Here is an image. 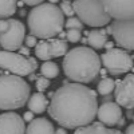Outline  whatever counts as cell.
I'll use <instances>...</instances> for the list:
<instances>
[{
  "label": "cell",
  "mask_w": 134,
  "mask_h": 134,
  "mask_svg": "<svg viewBox=\"0 0 134 134\" xmlns=\"http://www.w3.org/2000/svg\"><path fill=\"white\" fill-rule=\"evenodd\" d=\"M98 100L94 90L81 83H66L51 97L48 114L64 129H78L91 124Z\"/></svg>",
  "instance_id": "6da1fadb"
},
{
  "label": "cell",
  "mask_w": 134,
  "mask_h": 134,
  "mask_svg": "<svg viewBox=\"0 0 134 134\" xmlns=\"http://www.w3.org/2000/svg\"><path fill=\"white\" fill-rule=\"evenodd\" d=\"M63 71L75 83H90L99 75L100 59L93 48L75 47L66 52Z\"/></svg>",
  "instance_id": "7a4b0ae2"
},
{
  "label": "cell",
  "mask_w": 134,
  "mask_h": 134,
  "mask_svg": "<svg viewBox=\"0 0 134 134\" xmlns=\"http://www.w3.org/2000/svg\"><path fill=\"white\" fill-rule=\"evenodd\" d=\"M28 30L32 36L50 39L63 30L64 16L59 7L51 3H42L34 7L27 16Z\"/></svg>",
  "instance_id": "3957f363"
},
{
  "label": "cell",
  "mask_w": 134,
  "mask_h": 134,
  "mask_svg": "<svg viewBox=\"0 0 134 134\" xmlns=\"http://www.w3.org/2000/svg\"><path fill=\"white\" fill-rule=\"evenodd\" d=\"M30 85L19 75H0V110L23 107L30 98Z\"/></svg>",
  "instance_id": "277c9868"
},
{
  "label": "cell",
  "mask_w": 134,
  "mask_h": 134,
  "mask_svg": "<svg viewBox=\"0 0 134 134\" xmlns=\"http://www.w3.org/2000/svg\"><path fill=\"white\" fill-rule=\"evenodd\" d=\"M71 5L74 14L78 15V19L90 27L106 26L111 19L99 0H74Z\"/></svg>",
  "instance_id": "5b68a950"
},
{
  "label": "cell",
  "mask_w": 134,
  "mask_h": 134,
  "mask_svg": "<svg viewBox=\"0 0 134 134\" xmlns=\"http://www.w3.org/2000/svg\"><path fill=\"white\" fill-rule=\"evenodd\" d=\"M26 36L24 24L16 19H0V46L7 51H16L21 47Z\"/></svg>",
  "instance_id": "8992f818"
},
{
  "label": "cell",
  "mask_w": 134,
  "mask_h": 134,
  "mask_svg": "<svg viewBox=\"0 0 134 134\" xmlns=\"http://www.w3.org/2000/svg\"><path fill=\"white\" fill-rule=\"evenodd\" d=\"M0 69L11 71L19 76H24L38 69V62L35 58L23 57L14 51L0 50Z\"/></svg>",
  "instance_id": "52a82bcc"
},
{
  "label": "cell",
  "mask_w": 134,
  "mask_h": 134,
  "mask_svg": "<svg viewBox=\"0 0 134 134\" xmlns=\"http://www.w3.org/2000/svg\"><path fill=\"white\" fill-rule=\"evenodd\" d=\"M99 59L100 64H103L111 75L126 74L133 69V57L124 48H110Z\"/></svg>",
  "instance_id": "ba28073f"
},
{
  "label": "cell",
  "mask_w": 134,
  "mask_h": 134,
  "mask_svg": "<svg viewBox=\"0 0 134 134\" xmlns=\"http://www.w3.org/2000/svg\"><path fill=\"white\" fill-rule=\"evenodd\" d=\"M110 34L113 35L115 43L126 51L134 48V23L133 19L114 20L110 26Z\"/></svg>",
  "instance_id": "9c48e42d"
},
{
  "label": "cell",
  "mask_w": 134,
  "mask_h": 134,
  "mask_svg": "<svg viewBox=\"0 0 134 134\" xmlns=\"http://www.w3.org/2000/svg\"><path fill=\"white\" fill-rule=\"evenodd\" d=\"M67 50H69V46H67V42L63 39H42L35 46V55L38 59L46 62L52 58L63 57V55H66Z\"/></svg>",
  "instance_id": "30bf717a"
},
{
  "label": "cell",
  "mask_w": 134,
  "mask_h": 134,
  "mask_svg": "<svg viewBox=\"0 0 134 134\" xmlns=\"http://www.w3.org/2000/svg\"><path fill=\"white\" fill-rule=\"evenodd\" d=\"M106 14L115 20L133 19L134 0H99Z\"/></svg>",
  "instance_id": "8fae6325"
},
{
  "label": "cell",
  "mask_w": 134,
  "mask_h": 134,
  "mask_svg": "<svg viewBox=\"0 0 134 134\" xmlns=\"http://www.w3.org/2000/svg\"><path fill=\"white\" fill-rule=\"evenodd\" d=\"M115 103L125 109H133L134 106V76L127 74L122 81L115 82Z\"/></svg>",
  "instance_id": "7c38bea8"
},
{
  "label": "cell",
  "mask_w": 134,
  "mask_h": 134,
  "mask_svg": "<svg viewBox=\"0 0 134 134\" xmlns=\"http://www.w3.org/2000/svg\"><path fill=\"white\" fill-rule=\"evenodd\" d=\"M99 122L105 126H117L119 119L122 118V110L115 102H103L97 109V115Z\"/></svg>",
  "instance_id": "4fadbf2b"
},
{
  "label": "cell",
  "mask_w": 134,
  "mask_h": 134,
  "mask_svg": "<svg viewBox=\"0 0 134 134\" xmlns=\"http://www.w3.org/2000/svg\"><path fill=\"white\" fill-rule=\"evenodd\" d=\"M26 125L24 121L16 113L0 114V134H24Z\"/></svg>",
  "instance_id": "5bb4252c"
},
{
  "label": "cell",
  "mask_w": 134,
  "mask_h": 134,
  "mask_svg": "<svg viewBox=\"0 0 134 134\" xmlns=\"http://www.w3.org/2000/svg\"><path fill=\"white\" fill-rule=\"evenodd\" d=\"M24 134H55V130L47 118H35L26 127Z\"/></svg>",
  "instance_id": "9a60e30c"
},
{
  "label": "cell",
  "mask_w": 134,
  "mask_h": 134,
  "mask_svg": "<svg viewBox=\"0 0 134 134\" xmlns=\"http://www.w3.org/2000/svg\"><path fill=\"white\" fill-rule=\"evenodd\" d=\"M75 134H124L118 129H111L100 122H95V124H88L86 126L78 127L75 130Z\"/></svg>",
  "instance_id": "2e32d148"
},
{
  "label": "cell",
  "mask_w": 134,
  "mask_h": 134,
  "mask_svg": "<svg viewBox=\"0 0 134 134\" xmlns=\"http://www.w3.org/2000/svg\"><path fill=\"white\" fill-rule=\"evenodd\" d=\"M27 105H28L30 111H32L34 114H40L47 109L48 100H47V97L43 95L42 93H35L28 98Z\"/></svg>",
  "instance_id": "e0dca14e"
},
{
  "label": "cell",
  "mask_w": 134,
  "mask_h": 134,
  "mask_svg": "<svg viewBox=\"0 0 134 134\" xmlns=\"http://www.w3.org/2000/svg\"><path fill=\"white\" fill-rule=\"evenodd\" d=\"M87 44H90L93 48L100 50L103 48L105 43L107 42V34L105 30H91L90 32H87Z\"/></svg>",
  "instance_id": "ac0fdd59"
},
{
  "label": "cell",
  "mask_w": 134,
  "mask_h": 134,
  "mask_svg": "<svg viewBox=\"0 0 134 134\" xmlns=\"http://www.w3.org/2000/svg\"><path fill=\"white\" fill-rule=\"evenodd\" d=\"M18 0H0V19H7L16 12Z\"/></svg>",
  "instance_id": "d6986e66"
},
{
  "label": "cell",
  "mask_w": 134,
  "mask_h": 134,
  "mask_svg": "<svg viewBox=\"0 0 134 134\" xmlns=\"http://www.w3.org/2000/svg\"><path fill=\"white\" fill-rule=\"evenodd\" d=\"M40 72L42 76L47 78V79H52V78H57L59 75V66L51 60H46L40 67Z\"/></svg>",
  "instance_id": "ffe728a7"
},
{
  "label": "cell",
  "mask_w": 134,
  "mask_h": 134,
  "mask_svg": "<svg viewBox=\"0 0 134 134\" xmlns=\"http://www.w3.org/2000/svg\"><path fill=\"white\" fill-rule=\"evenodd\" d=\"M114 87H115L114 79H111V78H103L98 83V93L100 95H109L114 91Z\"/></svg>",
  "instance_id": "44dd1931"
},
{
  "label": "cell",
  "mask_w": 134,
  "mask_h": 134,
  "mask_svg": "<svg viewBox=\"0 0 134 134\" xmlns=\"http://www.w3.org/2000/svg\"><path fill=\"white\" fill-rule=\"evenodd\" d=\"M66 28L67 30H79V31H82V28H83V23L78 19V18H74V16H71V18H69L67 19V21H66Z\"/></svg>",
  "instance_id": "7402d4cb"
},
{
  "label": "cell",
  "mask_w": 134,
  "mask_h": 134,
  "mask_svg": "<svg viewBox=\"0 0 134 134\" xmlns=\"http://www.w3.org/2000/svg\"><path fill=\"white\" fill-rule=\"evenodd\" d=\"M82 38V32L79 30H67L66 32V39L71 42V43H76V42H79Z\"/></svg>",
  "instance_id": "603a6c76"
},
{
  "label": "cell",
  "mask_w": 134,
  "mask_h": 134,
  "mask_svg": "<svg viewBox=\"0 0 134 134\" xmlns=\"http://www.w3.org/2000/svg\"><path fill=\"white\" fill-rule=\"evenodd\" d=\"M48 87H50V79H47V78H44V76L36 78V88H38L39 93L44 91Z\"/></svg>",
  "instance_id": "cb8c5ba5"
},
{
  "label": "cell",
  "mask_w": 134,
  "mask_h": 134,
  "mask_svg": "<svg viewBox=\"0 0 134 134\" xmlns=\"http://www.w3.org/2000/svg\"><path fill=\"white\" fill-rule=\"evenodd\" d=\"M60 11L66 16H70V18L74 16V9H72V5L70 3V0H66V2H63L60 4Z\"/></svg>",
  "instance_id": "d4e9b609"
},
{
  "label": "cell",
  "mask_w": 134,
  "mask_h": 134,
  "mask_svg": "<svg viewBox=\"0 0 134 134\" xmlns=\"http://www.w3.org/2000/svg\"><path fill=\"white\" fill-rule=\"evenodd\" d=\"M24 42H26V47H35L36 46V38L35 36H32V35H28V36H24Z\"/></svg>",
  "instance_id": "484cf974"
},
{
  "label": "cell",
  "mask_w": 134,
  "mask_h": 134,
  "mask_svg": "<svg viewBox=\"0 0 134 134\" xmlns=\"http://www.w3.org/2000/svg\"><path fill=\"white\" fill-rule=\"evenodd\" d=\"M20 2L27 5H38V4H42L44 0H20Z\"/></svg>",
  "instance_id": "4316f807"
},
{
  "label": "cell",
  "mask_w": 134,
  "mask_h": 134,
  "mask_svg": "<svg viewBox=\"0 0 134 134\" xmlns=\"http://www.w3.org/2000/svg\"><path fill=\"white\" fill-rule=\"evenodd\" d=\"M19 54L23 55V57H28V55H30V48L26 47V46H21V47L19 48Z\"/></svg>",
  "instance_id": "83f0119b"
},
{
  "label": "cell",
  "mask_w": 134,
  "mask_h": 134,
  "mask_svg": "<svg viewBox=\"0 0 134 134\" xmlns=\"http://www.w3.org/2000/svg\"><path fill=\"white\" fill-rule=\"evenodd\" d=\"M32 119H34V113H32V111H27V113H24V115H23V121L31 122Z\"/></svg>",
  "instance_id": "f1b7e54d"
},
{
  "label": "cell",
  "mask_w": 134,
  "mask_h": 134,
  "mask_svg": "<svg viewBox=\"0 0 134 134\" xmlns=\"http://www.w3.org/2000/svg\"><path fill=\"white\" fill-rule=\"evenodd\" d=\"M125 134H134V125H129L126 129H125Z\"/></svg>",
  "instance_id": "f546056e"
},
{
  "label": "cell",
  "mask_w": 134,
  "mask_h": 134,
  "mask_svg": "<svg viewBox=\"0 0 134 134\" xmlns=\"http://www.w3.org/2000/svg\"><path fill=\"white\" fill-rule=\"evenodd\" d=\"M55 134H67V131L64 127H59L58 130H55Z\"/></svg>",
  "instance_id": "4dcf8cb0"
},
{
  "label": "cell",
  "mask_w": 134,
  "mask_h": 134,
  "mask_svg": "<svg viewBox=\"0 0 134 134\" xmlns=\"http://www.w3.org/2000/svg\"><path fill=\"white\" fill-rule=\"evenodd\" d=\"M113 46H114V44L111 43V42H109V40H107V42L105 43V46H103V47H105V48H107V50H110V48H114Z\"/></svg>",
  "instance_id": "1f68e13d"
},
{
  "label": "cell",
  "mask_w": 134,
  "mask_h": 134,
  "mask_svg": "<svg viewBox=\"0 0 134 134\" xmlns=\"http://www.w3.org/2000/svg\"><path fill=\"white\" fill-rule=\"evenodd\" d=\"M127 118L133 121V118H134V117H133V109H129V110H127Z\"/></svg>",
  "instance_id": "d6a6232c"
},
{
  "label": "cell",
  "mask_w": 134,
  "mask_h": 134,
  "mask_svg": "<svg viewBox=\"0 0 134 134\" xmlns=\"http://www.w3.org/2000/svg\"><path fill=\"white\" fill-rule=\"evenodd\" d=\"M28 78H30V81H36V75L34 74V72H31V74L28 75Z\"/></svg>",
  "instance_id": "836d02e7"
},
{
  "label": "cell",
  "mask_w": 134,
  "mask_h": 134,
  "mask_svg": "<svg viewBox=\"0 0 134 134\" xmlns=\"http://www.w3.org/2000/svg\"><path fill=\"white\" fill-rule=\"evenodd\" d=\"M19 14H20V16H24V15H26V11H24V9H20Z\"/></svg>",
  "instance_id": "e575fe53"
},
{
  "label": "cell",
  "mask_w": 134,
  "mask_h": 134,
  "mask_svg": "<svg viewBox=\"0 0 134 134\" xmlns=\"http://www.w3.org/2000/svg\"><path fill=\"white\" fill-rule=\"evenodd\" d=\"M58 2H59V0H50L51 4H55V3H58Z\"/></svg>",
  "instance_id": "d590c367"
},
{
  "label": "cell",
  "mask_w": 134,
  "mask_h": 134,
  "mask_svg": "<svg viewBox=\"0 0 134 134\" xmlns=\"http://www.w3.org/2000/svg\"><path fill=\"white\" fill-rule=\"evenodd\" d=\"M63 2H66V0H63Z\"/></svg>",
  "instance_id": "8d00e7d4"
}]
</instances>
